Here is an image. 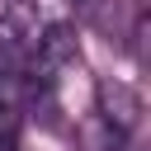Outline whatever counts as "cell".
<instances>
[{
	"mask_svg": "<svg viewBox=\"0 0 151 151\" xmlns=\"http://www.w3.org/2000/svg\"><path fill=\"white\" fill-rule=\"evenodd\" d=\"M99 123H109L118 137L137 132V123H142V99H137V90H127L123 80H104V85H99Z\"/></svg>",
	"mask_w": 151,
	"mask_h": 151,
	"instance_id": "1",
	"label": "cell"
},
{
	"mask_svg": "<svg viewBox=\"0 0 151 151\" xmlns=\"http://www.w3.org/2000/svg\"><path fill=\"white\" fill-rule=\"evenodd\" d=\"M85 151H127V137H118L109 123L94 118V123L85 127Z\"/></svg>",
	"mask_w": 151,
	"mask_h": 151,
	"instance_id": "2",
	"label": "cell"
},
{
	"mask_svg": "<svg viewBox=\"0 0 151 151\" xmlns=\"http://www.w3.org/2000/svg\"><path fill=\"white\" fill-rule=\"evenodd\" d=\"M9 5H28V0H9Z\"/></svg>",
	"mask_w": 151,
	"mask_h": 151,
	"instance_id": "4",
	"label": "cell"
},
{
	"mask_svg": "<svg viewBox=\"0 0 151 151\" xmlns=\"http://www.w3.org/2000/svg\"><path fill=\"white\" fill-rule=\"evenodd\" d=\"M5 123H9V80H0V137H5Z\"/></svg>",
	"mask_w": 151,
	"mask_h": 151,
	"instance_id": "3",
	"label": "cell"
}]
</instances>
